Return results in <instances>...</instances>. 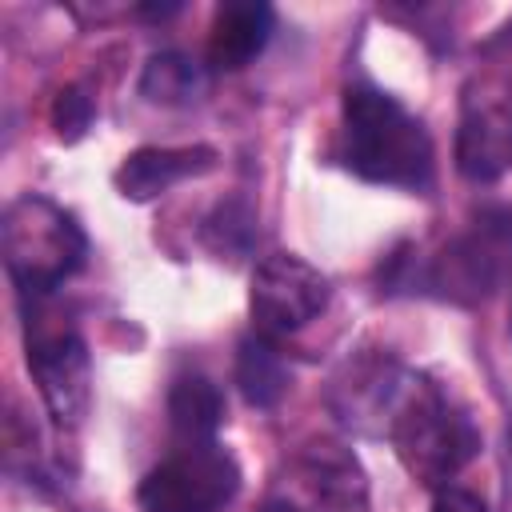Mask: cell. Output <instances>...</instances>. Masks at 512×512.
Returning a JSON list of instances; mask_svg holds the SVG:
<instances>
[{
	"instance_id": "cell-14",
	"label": "cell",
	"mask_w": 512,
	"mask_h": 512,
	"mask_svg": "<svg viewBox=\"0 0 512 512\" xmlns=\"http://www.w3.org/2000/svg\"><path fill=\"white\" fill-rule=\"evenodd\" d=\"M204 92V68L180 52H156L148 56L144 72H140V96L164 108H180L200 100Z\"/></svg>"
},
{
	"instance_id": "cell-12",
	"label": "cell",
	"mask_w": 512,
	"mask_h": 512,
	"mask_svg": "<svg viewBox=\"0 0 512 512\" xmlns=\"http://www.w3.org/2000/svg\"><path fill=\"white\" fill-rule=\"evenodd\" d=\"M272 8L260 0H232L216 12L208 36V60L216 68H244L252 56L264 52L272 36Z\"/></svg>"
},
{
	"instance_id": "cell-5",
	"label": "cell",
	"mask_w": 512,
	"mask_h": 512,
	"mask_svg": "<svg viewBox=\"0 0 512 512\" xmlns=\"http://www.w3.org/2000/svg\"><path fill=\"white\" fill-rule=\"evenodd\" d=\"M456 168L476 184H488L512 168V64L480 68L464 84Z\"/></svg>"
},
{
	"instance_id": "cell-9",
	"label": "cell",
	"mask_w": 512,
	"mask_h": 512,
	"mask_svg": "<svg viewBox=\"0 0 512 512\" xmlns=\"http://www.w3.org/2000/svg\"><path fill=\"white\" fill-rule=\"evenodd\" d=\"M28 368L56 424L76 428L92 404V360L76 332H48L28 340Z\"/></svg>"
},
{
	"instance_id": "cell-4",
	"label": "cell",
	"mask_w": 512,
	"mask_h": 512,
	"mask_svg": "<svg viewBox=\"0 0 512 512\" xmlns=\"http://www.w3.org/2000/svg\"><path fill=\"white\" fill-rule=\"evenodd\" d=\"M508 276H512V208H484L472 216V224L460 236H452L436 252L424 284L452 304H476L492 296Z\"/></svg>"
},
{
	"instance_id": "cell-17",
	"label": "cell",
	"mask_w": 512,
	"mask_h": 512,
	"mask_svg": "<svg viewBox=\"0 0 512 512\" xmlns=\"http://www.w3.org/2000/svg\"><path fill=\"white\" fill-rule=\"evenodd\" d=\"M92 112H96V104L84 88H64L52 104V124H56L60 140H80L84 128L92 124Z\"/></svg>"
},
{
	"instance_id": "cell-19",
	"label": "cell",
	"mask_w": 512,
	"mask_h": 512,
	"mask_svg": "<svg viewBox=\"0 0 512 512\" xmlns=\"http://www.w3.org/2000/svg\"><path fill=\"white\" fill-rule=\"evenodd\" d=\"M260 512H304V508H296V504H288V500H268Z\"/></svg>"
},
{
	"instance_id": "cell-13",
	"label": "cell",
	"mask_w": 512,
	"mask_h": 512,
	"mask_svg": "<svg viewBox=\"0 0 512 512\" xmlns=\"http://www.w3.org/2000/svg\"><path fill=\"white\" fill-rule=\"evenodd\" d=\"M168 420L184 444H212L224 420L220 388L208 376H180L168 392Z\"/></svg>"
},
{
	"instance_id": "cell-8",
	"label": "cell",
	"mask_w": 512,
	"mask_h": 512,
	"mask_svg": "<svg viewBox=\"0 0 512 512\" xmlns=\"http://www.w3.org/2000/svg\"><path fill=\"white\" fill-rule=\"evenodd\" d=\"M412 372L400 368L388 356H360L348 360L340 368V376L332 380V408L348 428L360 432H388L408 388H412Z\"/></svg>"
},
{
	"instance_id": "cell-7",
	"label": "cell",
	"mask_w": 512,
	"mask_h": 512,
	"mask_svg": "<svg viewBox=\"0 0 512 512\" xmlns=\"http://www.w3.org/2000/svg\"><path fill=\"white\" fill-rule=\"evenodd\" d=\"M328 296L332 288L320 268H312L308 260L292 252H268L252 272L248 304H252V320L260 324V332L284 336L316 320L328 308Z\"/></svg>"
},
{
	"instance_id": "cell-10",
	"label": "cell",
	"mask_w": 512,
	"mask_h": 512,
	"mask_svg": "<svg viewBox=\"0 0 512 512\" xmlns=\"http://www.w3.org/2000/svg\"><path fill=\"white\" fill-rule=\"evenodd\" d=\"M296 476L312 492L316 504L332 512H364L368 504V476L352 448L340 440H312L296 456Z\"/></svg>"
},
{
	"instance_id": "cell-15",
	"label": "cell",
	"mask_w": 512,
	"mask_h": 512,
	"mask_svg": "<svg viewBox=\"0 0 512 512\" xmlns=\"http://www.w3.org/2000/svg\"><path fill=\"white\" fill-rule=\"evenodd\" d=\"M236 384H240L244 400L256 404V408H272L284 396L288 368H284L280 352L264 336L240 340V352H236Z\"/></svg>"
},
{
	"instance_id": "cell-1",
	"label": "cell",
	"mask_w": 512,
	"mask_h": 512,
	"mask_svg": "<svg viewBox=\"0 0 512 512\" xmlns=\"http://www.w3.org/2000/svg\"><path fill=\"white\" fill-rule=\"evenodd\" d=\"M344 164L368 184L424 192L432 184V140L396 96L352 84L344 92Z\"/></svg>"
},
{
	"instance_id": "cell-6",
	"label": "cell",
	"mask_w": 512,
	"mask_h": 512,
	"mask_svg": "<svg viewBox=\"0 0 512 512\" xmlns=\"http://www.w3.org/2000/svg\"><path fill=\"white\" fill-rule=\"evenodd\" d=\"M240 492V468L220 444H188L140 480L144 512H220Z\"/></svg>"
},
{
	"instance_id": "cell-3",
	"label": "cell",
	"mask_w": 512,
	"mask_h": 512,
	"mask_svg": "<svg viewBox=\"0 0 512 512\" xmlns=\"http://www.w3.org/2000/svg\"><path fill=\"white\" fill-rule=\"evenodd\" d=\"M4 264L20 292L44 296L84 264V232L48 196H16L0 220Z\"/></svg>"
},
{
	"instance_id": "cell-2",
	"label": "cell",
	"mask_w": 512,
	"mask_h": 512,
	"mask_svg": "<svg viewBox=\"0 0 512 512\" xmlns=\"http://www.w3.org/2000/svg\"><path fill=\"white\" fill-rule=\"evenodd\" d=\"M388 440L396 444L400 464L432 488H444L476 452H480V432L476 424L424 376L412 380Z\"/></svg>"
},
{
	"instance_id": "cell-16",
	"label": "cell",
	"mask_w": 512,
	"mask_h": 512,
	"mask_svg": "<svg viewBox=\"0 0 512 512\" xmlns=\"http://www.w3.org/2000/svg\"><path fill=\"white\" fill-rule=\"evenodd\" d=\"M200 240L216 252V256H244L256 240V212L244 200H224L216 204L204 224H200Z\"/></svg>"
},
{
	"instance_id": "cell-18",
	"label": "cell",
	"mask_w": 512,
	"mask_h": 512,
	"mask_svg": "<svg viewBox=\"0 0 512 512\" xmlns=\"http://www.w3.org/2000/svg\"><path fill=\"white\" fill-rule=\"evenodd\" d=\"M432 512H488V508H484V500H480L476 492L444 484V488L432 496Z\"/></svg>"
},
{
	"instance_id": "cell-11",
	"label": "cell",
	"mask_w": 512,
	"mask_h": 512,
	"mask_svg": "<svg viewBox=\"0 0 512 512\" xmlns=\"http://www.w3.org/2000/svg\"><path fill=\"white\" fill-rule=\"evenodd\" d=\"M216 168V148L196 144V148H136L120 172H116V188L128 200H152L160 192H168L172 184L188 180V176H204Z\"/></svg>"
}]
</instances>
